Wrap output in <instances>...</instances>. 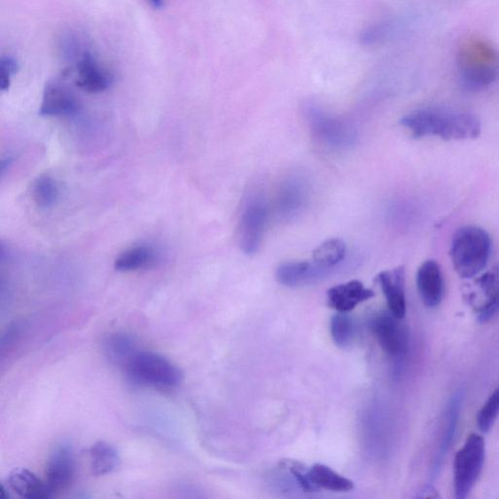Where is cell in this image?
<instances>
[{
  "mask_svg": "<svg viewBox=\"0 0 499 499\" xmlns=\"http://www.w3.org/2000/svg\"><path fill=\"white\" fill-rule=\"evenodd\" d=\"M464 395L463 391H457L451 399L446 408V412L443 417L441 436L439 439V445L437 448L436 455L433 461V475L436 477L441 468L444 459L448 452L449 448L454 441L456 433L459 416L463 406Z\"/></svg>",
  "mask_w": 499,
  "mask_h": 499,
  "instance_id": "14",
  "label": "cell"
},
{
  "mask_svg": "<svg viewBox=\"0 0 499 499\" xmlns=\"http://www.w3.org/2000/svg\"><path fill=\"white\" fill-rule=\"evenodd\" d=\"M459 80L469 91H482L490 87L499 75V54L482 39H468L457 54Z\"/></svg>",
  "mask_w": 499,
  "mask_h": 499,
  "instance_id": "2",
  "label": "cell"
},
{
  "mask_svg": "<svg viewBox=\"0 0 499 499\" xmlns=\"http://www.w3.org/2000/svg\"><path fill=\"white\" fill-rule=\"evenodd\" d=\"M149 2L155 7V8H161L163 5V0H149Z\"/></svg>",
  "mask_w": 499,
  "mask_h": 499,
  "instance_id": "31",
  "label": "cell"
},
{
  "mask_svg": "<svg viewBox=\"0 0 499 499\" xmlns=\"http://www.w3.org/2000/svg\"><path fill=\"white\" fill-rule=\"evenodd\" d=\"M464 299L485 323L499 312V266L481 274L468 286Z\"/></svg>",
  "mask_w": 499,
  "mask_h": 499,
  "instance_id": "7",
  "label": "cell"
},
{
  "mask_svg": "<svg viewBox=\"0 0 499 499\" xmlns=\"http://www.w3.org/2000/svg\"><path fill=\"white\" fill-rule=\"evenodd\" d=\"M417 286L425 306L435 308L442 302L445 293V281L440 264L428 260L419 267L417 273Z\"/></svg>",
  "mask_w": 499,
  "mask_h": 499,
  "instance_id": "13",
  "label": "cell"
},
{
  "mask_svg": "<svg viewBox=\"0 0 499 499\" xmlns=\"http://www.w3.org/2000/svg\"><path fill=\"white\" fill-rule=\"evenodd\" d=\"M74 93L61 82H49L43 92L39 113L45 116L70 115L77 111Z\"/></svg>",
  "mask_w": 499,
  "mask_h": 499,
  "instance_id": "17",
  "label": "cell"
},
{
  "mask_svg": "<svg viewBox=\"0 0 499 499\" xmlns=\"http://www.w3.org/2000/svg\"><path fill=\"white\" fill-rule=\"evenodd\" d=\"M10 491L27 499H45L53 494L45 481L26 468H15L7 478Z\"/></svg>",
  "mask_w": 499,
  "mask_h": 499,
  "instance_id": "19",
  "label": "cell"
},
{
  "mask_svg": "<svg viewBox=\"0 0 499 499\" xmlns=\"http://www.w3.org/2000/svg\"><path fill=\"white\" fill-rule=\"evenodd\" d=\"M104 351L106 358L113 365L125 368L139 350L131 335L123 331H116L105 339Z\"/></svg>",
  "mask_w": 499,
  "mask_h": 499,
  "instance_id": "20",
  "label": "cell"
},
{
  "mask_svg": "<svg viewBox=\"0 0 499 499\" xmlns=\"http://www.w3.org/2000/svg\"><path fill=\"white\" fill-rule=\"evenodd\" d=\"M371 330L378 344L389 357L397 361L405 358L409 349V331L403 319L389 310L383 311L371 321Z\"/></svg>",
  "mask_w": 499,
  "mask_h": 499,
  "instance_id": "8",
  "label": "cell"
},
{
  "mask_svg": "<svg viewBox=\"0 0 499 499\" xmlns=\"http://www.w3.org/2000/svg\"><path fill=\"white\" fill-rule=\"evenodd\" d=\"M332 340L340 348H348L356 337V325L354 318L347 313L338 312L331 320Z\"/></svg>",
  "mask_w": 499,
  "mask_h": 499,
  "instance_id": "24",
  "label": "cell"
},
{
  "mask_svg": "<svg viewBox=\"0 0 499 499\" xmlns=\"http://www.w3.org/2000/svg\"><path fill=\"white\" fill-rule=\"evenodd\" d=\"M18 63L12 56H4L0 61V88L2 91H7L12 84V76L18 71Z\"/></svg>",
  "mask_w": 499,
  "mask_h": 499,
  "instance_id": "29",
  "label": "cell"
},
{
  "mask_svg": "<svg viewBox=\"0 0 499 499\" xmlns=\"http://www.w3.org/2000/svg\"><path fill=\"white\" fill-rule=\"evenodd\" d=\"M154 261V252L150 247L139 246L123 252L114 262L119 271H133L149 267Z\"/></svg>",
  "mask_w": 499,
  "mask_h": 499,
  "instance_id": "25",
  "label": "cell"
},
{
  "mask_svg": "<svg viewBox=\"0 0 499 499\" xmlns=\"http://www.w3.org/2000/svg\"><path fill=\"white\" fill-rule=\"evenodd\" d=\"M493 242L484 229L463 227L456 231L451 244V259L458 276L471 279L478 277L491 258Z\"/></svg>",
  "mask_w": 499,
  "mask_h": 499,
  "instance_id": "3",
  "label": "cell"
},
{
  "mask_svg": "<svg viewBox=\"0 0 499 499\" xmlns=\"http://www.w3.org/2000/svg\"><path fill=\"white\" fill-rule=\"evenodd\" d=\"M76 462L74 448L71 443L56 444L49 454L45 472V482L51 493L65 490L75 476Z\"/></svg>",
  "mask_w": 499,
  "mask_h": 499,
  "instance_id": "9",
  "label": "cell"
},
{
  "mask_svg": "<svg viewBox=\"0 0 499 499\" xmlns=\"http://www.w3.org/2000/svg\"><path fill=\"white\" fill-rule=\"evenodd\" d=\"M347 254L346 243L340 239H329L323 242L315 252H313L312 261L318 266L336 270L339 264L345 260Z\"/></svg>",
  "mask_w": 499,
  "mask_h": 499,
  "instance_id": "23",
  "label": "cell"
},
{
  "mask_svg": "<svg viewBox=\"0 0 499 499\" xmlns=\"http://www.w3.org/2000/svg\"><path fill=\"white\" fill-rule=\"evenodd\" d=\"M280 465L283 469H286L290 475L295 479V481L302 491H305L306 493L318 492L317 488L310 482L308 474L309 468H308L305 464L297 461H292V459H284Z\"/></svg>",
  "mask_w": 499,
  "mask_h": 499,
  "instance_id": "28",
  "label": "cell"
},
{
  "mask_svg": "<svg viewBox=\"0 0 499 499\" xmlns=\"http://www.w3.org/2000/svg\"><path fill=\"white\" fill-rule=\"evenodd\" d=\"M309 479L317 491L326 490L336 493H346L354 490L355 484L349 479L338 474L324 464H315L309 468Z\"/></svg>",
  "mask_w": 499,
  "mask_h": 499,
  "instance_id": "21",
  "label": "cell"
},
{
  "mask_svg": "<svg viewBox=\"0 0 499 499\" xmlns=\"http://www.w3.org/2000/svg\"><path fill=\"white\" fill-rule=\"evenodd\" d=\"M91 468L94 475L105 476L116 471L121 464V456L110 443L100 441L95 443L90 451Z\"/></svg>",
  "mask_w": 499,
  "mask_h": 499,
  "instance_id": "22",
  "label": "cell"
},
{
  "mask_svg": "<svg viewBox=\"0 0 499 499\" xmlns=\"http://www.w3.org/2000/svg\"><path fill=\"white\" fill-rule=\"evenodd\" d=\"M415 138L438 136L448 141L477 138L481 133V122L472 113L444 110L423 109L406 114L401 120Z\"/></svg>",
  "mask_w": 499,
  "mask_h": 499,
  "instance_id": "1",
  "label": "cell"
},
{
  "mask_svg": "<svg viewBox=\"0 0 499 499\" xmlns=\"http://www.w3.org/2000/svg\"><path fill=\"white\" fill-rule=\"evenodd\" d=\"M376 281L386 299L388 310L396 317L404 319L407 312L404 268L380 272Z\"/></svg>",
  "mask_w": 499,
  "mask_h": 499,
  "instance_id": "15",
  "label": "cell"
},
{
  "mask_svg": "<svg viewBox=\"0 0 499 499\" xmlns=\"http://www.w3.org/2000/svg\"><path fill=\"white\" fill-rule=\"evenodd\" d=\"M308 201V187L305 180L289 178L284 182L278 194V213L283 219H293L306 208Z\"/></svg>",
  "mask_w": 499,
  "mask_h": 499,
  "instance_id": "16",
  "label": "cell"
},
{
  "mask_svg": "<svg viewBox=\"0 0 499 499\" xmlns=\"http://www.w3.org/2000/svg\"><path fill=\"white\" fill-rule=\"evenodd\" d=\"M499 417V386L487 398L477 416V425L482 433L490 432Z\"/></svg>",
  "mask_w": 499,
  "mask_h": 499,
  "instance_id": "26",
  "label": "cell"
},
{
  "mask_svg": "<svg viewBox=\"0 0 499 499\" xmlns=\"http://www.w3.org/2000/svg\"><path fill=\"white\" fill-rule=\"evenodd\" d=\"M486 458V442L477 433L469 435L458 449L454 462V492L457 499H464L480 478Z\"/></svg>",
  "mask_w": 499,
  "mask_h": 499,
  "instance_id": "5",
  "label": "cell"
},
{
  "mask_svg": "<svg viewBox=\"0 0 499 499\" xmlns=\"http://www.w3.org/2000/svg\"><path fill=\"white\" fill-rule=\"evenodd\" d=\"M75 84L87 93H102L112 86V74L97 61L94 54L85 49L77 55Z\"/></svg>",
  "mask_w": 499,
  "mask_h": 499,
  "instance_id": "10",
  "label": "cell"
},
{
  "mask_svg": "<svg viewBox=\"0 0 499 499\" xmlns=\"http://www.w3.org/2000/svg\"><path fill=\"white\" fill-rule=\"evenodd\" d=\"M135 384L160 389L178 387L182 370L169 359L151 351H138L125 367Z\"/></svg>",
  "mask_w": 499,
  "mask_h": 499,
  "instance_id": "4",
  "label": "cell"
},
{
  "mask_svg": "<svg viewBox=\"0 0 499 499\" xmlns=\"http://www.w3.org/2000/svg\"><path fill=\"white\" fill-rule=\"evenodd\" d=\"M269 220L267 200L261 195H253L244 207L239 222V244L243 253H256Z\"/></svg>",
  "mask_w": 499,
  "mask_h": 499,
  "instance_id": "6",
  "label": "cell"
},
{
  "mask_svg": "<svg viewBox=\"0 0 499 499\" xmlns=\"http://www.w3.org/2000/svg\"><path fill=\"white\" fill-rule=\"evenodd\" d=\"M420 497L438 498L440 497V495H438V492L436 491V488L434 487L427 486L425 487V490L423 491V495H420Z\"/></svg>",
  "mask_w": 499,
  "mask_h": 499,
  "instance_id": "30",
  "label": "cell"
},
{
  "mask_svg": "<svg viewBox=\"0 0 499 499\" xmlns=\"http://www.w3.org/2000/svg\"><path fill=\"white\" fill-rule=\"evenodd\" d=\"M310 124L313 132L323 142L332 148H347L355 143L354 129L344 122L332 119L318 111L310 113Z\"/></svg>",
  "mask_w": 499,
  "mask_h": 499,
  "instance_id": "12",
  "label": "cell"
},
{
  "mask_svg": "<svg viewBox=\"0 0 499 499\" xmlns=\"http://www.w3.org/2000/svg\"><path fill=\"white\" fill-rule=\"evenodd\" d=\"M331 273L332 270L322 268L313 261H287L278 267L277 279L284 286L305 287L325 279Z\"/></svg>",
  "mask_w": 499,
  "mask_h": 499,
  "instance_id": "11",
  "label": "cell"
},
{
  "mask_svg": "<svg viewBox=\"0 0 499 499\" xmlns=\"http://www.w3.org/2000/svg\"><path fill=\"white\" fill-rule=\"evenodd\" d=\"M328 305L338 312L348 313L361 302L375 297V292L367 289L360 281L354 280L331 288L327 293Z\"/></svg>",
  "mask_w": 499,
  "mask_h": 499,
  "instance_id": "18",
  "label": "cell"
},
{
  "mask_svg": "<svg viewBox=\"0 0 499 499\" xmlns=\"http://www.w3.org/2000/svg\"><path fill=\"white\" fill-rule=\"evenodd\" d=\"M58 187L56 183L51 177L43 175L38 178L35 183L34 199L43 208L51 207L58 199Z\"/></svg>",
  "mask_w": 499,
  "mask_h": 499,
  "instance_id": "27",
  "label": "cell"
}]
</instances>
